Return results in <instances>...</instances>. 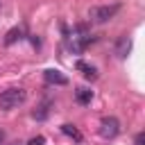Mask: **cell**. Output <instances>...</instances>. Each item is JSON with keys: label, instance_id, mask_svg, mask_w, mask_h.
Returning <instances> with one entry per match:
<instances>
[{"label": "cell", "instance_id": "4", "mask_svg": "<svg viewBox=\"0 0 145 145\" xmlns=\"http://www.w3.org/2000/svg\"><path fill=\"white\" fill-rule=\"evenodd\" d=\"M118 131H120V122H118V118H113V116L102 118V122H100V134H102V138H116Z\"/></svg>", "mask_w": 145, "mask_h": 145}, {"label": "cell", "instance_id": "2", "mask_svg": "<svg viewBox=\"0 0 145 145\" xmlns=\"http://www.w3.org/2000/svg\"><path fill=\"white\" fill-rule=\"evenodd\" d=\"M25 100H27V91L25 88H7V91L0 93V106L5 111H11V109L20 106Z\"/></svg>", "mask_w": 145, "mask_h": 145}, {"label": "cell", "instance_id": "13", "mask_svg": "<svg viewBox=\"0 0 145 145\" xmlns=\"http://www.w3.org/2000/svg\"><path fill=\"white\" fill-rule=\"evenodd\" d=\"M143 140H145V134H143V131H140V134H138V136H136V143H134V145H143Z\"/></svg>", "mask_w": 145, "mask_h": 145}, {"label": "cell", "instance_id": "1", "mask_svg": "<svg viewBox=\"0 0 145 145\" xmlns=\"http://www.w3.org/2000/svg\"><path fill=\"white\" fill-rule=\"evenodd\" d=\"M91 41H93V34L86 29V25H77V27L68 34V48H70L72 52H82Z\"/></svg>", "mask_w": 145, "mask_h": 145}, {"label": "cell", "instance_id": "14", "mask_svg": "<svg viewBox=\"0 0 145 145\" xmlns=\"http://www.w3.org/2000/svg\"><path fill=\"white\" fill-rule=\"evenodd\" d=\"M11 145H25V143H20V140H16V143H11Z\"/></svg>", "mask_w": 145, "mask_h": 145}, {"label": "cell", "instance_id": "3", "mask_svg": "<svg viewBox=\"0 0 145 145\" xmlns=\"http://www.w3.org/2000/svg\"><path fill=\"white\" fill-rule=\"evenodd\" d=\"M118 11H120V5H118V2H113V5H100V7H91V9H88V18H91L93 23H106V20H111Z\"/></svg>", "mask_w": 145, "mask_h": 145}, {"label": "cell", "instance_id": "12", "mask_svg": "<svg viewBox=\"0 0 145 145\" xmlns=\"http://www.w3.org/2000/svg\"><path fill=\"white\" fill-rule=\"evenodd\" d=\"M27 145H45V136H34V138H29Z\"/></svg>", "mask_w": 145, "mask_h": 145}, {"label": "cell", "instance_id": "5", "mask_svg": "<svg viewBox=\"0 0 145 145\" xmlns=\"http://www.w3.org/2000/svg\"><path fill=\"white\" fill-rule=\"evenodd\" d=\"M113 52H116V57H118V59H125V57L131 52V39H129L127 34H125V36H120V39H118V43H116V50H113Z\"/></svg>", "mask_w": 145, "mask_h": 145}, {"label": "cell", "instance_id": "10", "mask_svg": "<svg viewBox=\"0 0 145 145\" xmlns=\"http://www.w3.org/2000/svg\"><path fill=\"white\" fill-rule=\"evenodd\" d=\"M18 39H23V29H20V27H14V29H9V32H7L5 43H7V45H11V43H16Z\"/></svg>", "mask_w": 145, "mask_h": 145}, {"label": "cell", "instance_id": "8", "mask_svg": "<svg viewBox=\"0 0 145 145\" xmlns=\"http://www.w3.org/2000/svg\"><path fill=\"white\" fill-rule=\"evenodd\" d=\"M75 100H77L79 104H88V102L93 100V91H91V88H84V86H79V88L75 91Z\"/></svg>", "mask_w": 145, "mask_h": 145}, {"label": "cell", "instance_id": "11", "mask_svg": "<svg viewBox=\"0 0 145 145\" xmlns=\"http://www.w3.org/2000/svg\"><path fill=\"white\" fill-rule=\"evenodd\" d=\"M32 116H34L36 120H43V118L48 116V104H41V106H39V109H36V111H34Z\"/></svg>", "mask_w": 145, "mask_h": 145}, {"label": "cell", "instance_id": "9", "mask_svg": "<svg viewBox=\"0 0 145 145\" xmlns=\"http://www.w3.org/2000/svg\"><path fill=\"white\" fill-rule=\"evenodd\" d=\"M61 131L68 136V138H72V140H82V134H79V129L75 127V125H61Z\"/></svg>", "mask_w": 145, "mask_h": 145}, {"label": "cell", "instance_id": "15", "mask_svg": "<svg viewBox=\"0 0 145 145\" xmlns=\"http://www.w3.org/2000/svg\"><path fill=\"white\" fill-rule=\"evenodd\" d=\"M0 140H2V134H0Z\"/></svg>", "mask_w": 145, "mask_h": 145}, {"label": "cell", "instance_id": "6", "mask_svg": "<svg viewBox=\"0 0 145 145\" xmlns=\"http://www.w3.org/2000/svg\"><path fill=\"white\" fill-rule=\"evenodd\" d=\"M43 77H45V82H48V84H57V86H66V84H68V77H66V75H61L59 70H52V68H50V70H45V72H43Z\"/></svg>", "mask_w": 145, "mask_h": 145}, {"label": "cell", "instance_id": "7", "mask_svg": "<svg viewBox=\"0 0 145 145\" xmlns=\"http://www.w3.org/2000/svg\"><path fill=\"white\" fill-rule=\"evenodd\" d=\"M75 68H77L86 79H91V82H93V79H97V70H95L93 66H88L86 61H77V63H75Z\"/></svg>", "mask_w": 145, "mask_h": 145}]
</instances>
